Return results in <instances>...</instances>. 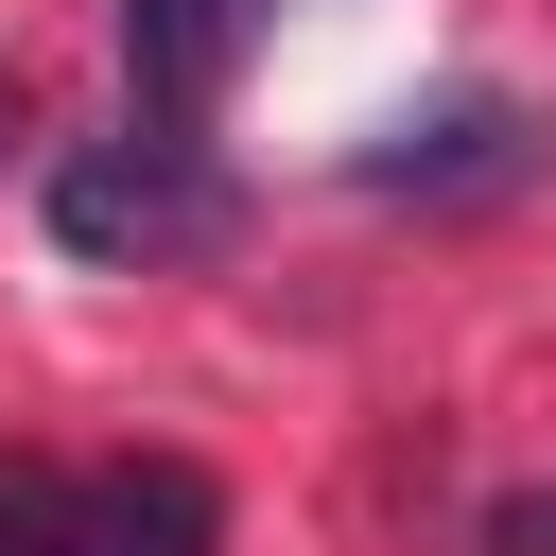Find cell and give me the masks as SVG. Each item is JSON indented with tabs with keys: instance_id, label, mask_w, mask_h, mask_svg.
Masks as SVG:
<instances>
[{
	"instance_id": "obj_1",
	"label": "cell",
	"mask_w": 556,
	"mask_h": 556,
	"mask_svg": "<svg viewBox=\"0 0 556 556\" xmlns=\"http://www.w3.org/2000/svg\"><path fill=\"white\" fill-rule=\"evenodd\" d=\"M52 243L87 278H191L243 243V174L191 139V122H122V139H70L52 156Z\"/></svg>"
},
{
	"instance_id": "obj_2",
	"label": "cell",
	"mask_w": 556,
	"mask_h": 556,
	"mask_svg": "<svg viewBox=\"0 0 556 556\" xmlns=\"http://www.w3.org/2000/svg\"><path fill=\"white\" fill-rule=\"evenodd\" d=\"M539 174H556V122L504 104V87H452V104H417V122L365 156L382 208H504V191H539Z\"/></svg>"
},
{
	"instance_id": "obj_3",
	"label": "cell",
	"mask_w": 556,
	"mask_h": 556,
	"mask_svg": "<svg viewBox=\"0 0 556 556\" xmlns=\"http://www.w3.org/2000/svg\"><path fill=\"white\" fill-rule=\"evenodd\" d=\"M35 556H226V486H208L191 452H104V469H52Z\"/></svg>"
},
{
	"instance_id": "obj_4",
	"label": "cell",
	"mask_w": 556,
	"mask_h": 556,
	"mask_svg": "<svg viewBox=\"0 0 556 556\" xmlns=\"http://www.w3.org/2000/svg\"><path fill=\"white\" fill-rule=\"evenodd\" d=\"M261 0H122V70H139V122H208L226 70H243Z\"/></svg>"
},
{
	"instance_id": "obj_5",
	"label": "cell",
	"mask_w": 556,
	"mask_h": 556,
	"mask_svg": "<svg viewBox=\"0 0 556 556\" xmlns=\"http://www.w3.org/2000/svg\"><path fill=\"white\" fill-rule=\"evenodd\" d=\"M486 556H556V486H539V504H504V521H486Z\"/></svg>"
},
{
	"instance_id": "obj_6",
	"label": "cell",
	"mask_w": 556,
	"mask_h": 556,
	"mask_svg": "<svg viewBox=\"0 0 556 556\" xmlns=\"http://www.w3.org/2000/svg\"><path fill=\"white\" fill-rule=\"evenodd\" d=\"M35 504H52V469H0V556H35Z\"/></svg>"
},
{
	"instance_id": "obj_7",
	"label": "cell",
	"mask_w": 556,
	"mask_h": 556,
	"mask_svg": "<svg viewBox=\"0 0 556 556\" xmlns=\"http://www.w3.org/2000/svg\"><path fill=\"white\" fill-rule=\"evenodd\" d=\"M0 156H17V70H0Z\"/></svg>"
}]
</instances>
